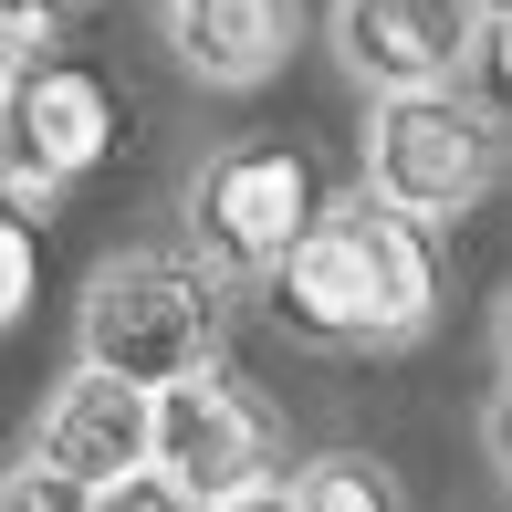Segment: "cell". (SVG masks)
<instances>
[{"label":"cell","mask_w":512,"mask_h":512,"mask_svg":"<svg viewBox=\"0 0 512 512\" xmlns=\"http://www.w3.org/2000/svg\"><path fill=\"white\" fill-rule=\"evenodd\" d=\"M272 283V314L314 345H387V335H418L439 304V272H429V241H418L408 209H387L377 189L356 199H314L304 230L283 241V262L262 272Z\"/></svg>","instance_id":"cell-1"},{"label":"cell","mask_w":512,"mask_h":512,"mask_svg":"<svg viewBox=\"0 0 512 512\" xmlns=\"http://www.w3.org/2000/svg\"><path fill=\"white\" fill-rule=\"evenodd\" d=\"M84 366H115L126 387H168L220 366V283L168 251H126L84 283Z\"/></svg>","instance_id":"cell-2"},{"label":"cell","mask_w":512,"mask_h":512,"mask_svg":"<svg viewBox=\"0 0 512 512\" xmlns=\"http://www.w3.org/2000/svg\"><path fill=\"white\" fill-rule=\"evenodd\" d=\"M492 157H502V115L460 84H408L366 115V189L408 220H460L492 189Z\"/></svg>","instance_id":"cell-3"},{"label":"cell","mask_w":512,"mask_h":512,"mask_svg":"<svg viewBox=\"0 0 512 512\" xmlns=\"http://www.w3.org/2000/svg\"><path fill=\"white\" fill-rule=\"evenodd\" d=\"M105 147H115V95L84 63H63L53 42L0 63V189L21 209H42L84 168H105Z\"/></svg>","instance_id":"cell-4"},{"label":"cell","mask_w":512,"mask_h":512,"mask_svg":"<svg viewBox=\"0 0 512 512\" xmlns=\"http://www.w3.org/2000/svg\"><path fill=\"white\" fill-rule=\"evenodd\" d=\"M314 209V168L304 147H272V136H251V147L209 157L199 189H189V251L209 283H262L272 262H283V241L304 230Z\"/></svg>","instance_id":"cell-5"},{"label":"cell","mask_w":512,"mask_h":512,"mask_svg":"<svg viewBox=\"0 0 512 512\" xmlns=\"http://www.w3.org/2000/svg\"><path fill=\"white\" fill-rule=\"evenodd\" d=\"M147 460L189 502H220V492H241V481H272V471H283V429H272L262 398L220 387V366H199V377L147 387Z\"/></svg>","instance_id":"cell-6"},{"label":"cell","mask_w":512,"mask_h":512,"mask_svg":"<svg viewBox=\"0 0 512 512\" xmlns=\"http://www.w3.org/2000/svg\"><path fill=\"white\" fill-rule=\"evenodd\" d=\"M460 42H471V0H335V53L366 95L460 84Z\"/></svg>","instance_id":"cell-7"},{"label":"cell","mask_w":512,"mask_h":512,"mask_svg":"<svg viewBox=\"0 0 512 512\" xmlns=\"http://www.w3.org/2000/svg\"><path fill=\"white\" fill-rule=\"evenodd\" d=\"M168 42L199 84L241 95V84H272L304 42V0H168Z\"/></svg>","instance_id":"cell-8"},{"label":"cell","mask_w":512,"mask_h":512,"mask_svg":"<svg viewBox=\"0 0 512 512\" xmlns=\"http://www.w3.org/2000/svg\"><path fill=\"white\" fill-rule=\"evenodd\" d=\"M42 460H63V471L84 481H115L147 460V387H126L115 366H74V377L53 387V408H42Z\"/></svg>","instance_id":"cell-9"},{"label":"cell","mask_w":512,"mask_h":512,"mask_svg":"<svg viewBox=\"0 0 512 512\" xmlns=\"http://www.w3.org/2000/svg\"><path fill=\"white\" fill-rule=\"evenodd\" d=\"M283 492H293V512H398V481H387L366 450H324V460H304Z\"/></svg>","instance_id":"cell-10"},{"label":"cell","mask_w":512,"mask_h":512,"mask_svg":"<svg viewBox=\"0 0 512 512\" xmlns=\"http://www.w3.org/2000/svg\"><path fill=\"white\" fill-rule=\"evenodd\" d=\"M95 502V481L84 471H63V460H21V471H0V512H84Z\"/></svg>","instance_id":"cell-11"},{"label":"cell","mask_w":512,"mask_h":512,"mask_svg":"<svg viewBox=\"0 0 512 512\" xmlns=\"http://www.w3.org/2000/svg\"><path fill=\"white\" fill-rule=\"evenodd\" d=\"M84 512H199L189 492H178L168 471H157V460H136V471H115V481H95V502Z\"/></svg>","instance_id":"cell-12"},{"label":"cell","mask_w":512,"mask_h":512,"mask_svg":"<svg viewBox=\"0 0 512 512\" xmlns=\"http://www.w3.org/2000/svg\"><path fill=\"white\" fill-rule=\"evenodd\" d=\"M32 230L21 220H0V324H21V304H32Z\"/></svg>","instance_id":"cell-13"},{"label":"cell","mask_w":512,"mask_h":512,"mask_svg":"<svg viewBox=\"0 0 512 512\" xmlns=\"http://www.w3.org/2000/svg\"><path fill=\"white\" fill-rule=\"evenodd\" d=\"M42 42H53V11H42V0H0V63L42 53Z\"/></svg>","instance_id":"cell-14"},{"label":"cell","mask_w":512,"mask_h":512,"mask_svg":"<svg viewBox=\"0 0 512 512\" xmlns=\"http://www.w3.org/2000/svg\"><path fill=\"white\" fill-rule=\"evenodd\" d=\"M199 512H293V492H283V471H272V481H241V492H220Z\"/></svg>","instance_id":"cell-15"},{"label":"cell","mask_w":512,"mask_h":512,"mask_svg":"<svg viewBox=\"0 0 512 512\" xmlns=\"http://www.w3.org/2000/svg\"><path fill=\"white\" fill-rule=\"evenodd\" d=\"M42 11H53V21H63V11H74V0H42Z\"/></svg>","instance_id":"cell-16"}]
</instances>
